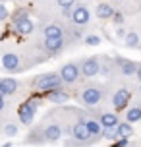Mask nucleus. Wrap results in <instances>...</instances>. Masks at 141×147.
I'll use <instances>...</instances> for the list:
<instances>
[{
	"label": "nucleus",
	"instance_id": "0eeeda50",
	"mask_svg": "<svg viewBox=\"0 0 141 147\" xmlns=\"http://www.w3.org/2000/svg\"><path fill=\"white\" fill-rule=\"evenodd\" d=\"M58 76H60V80H62L64 85H72V83H75L81 78V72H79L77 62H66V64H62Z\"/></svg>",
	"mask_w": 141,
	"mask_h": 147
},
{
	"label": "nucleus",
	"instance_id": "c85d7f7f",
	"mask_svg": "<svg viewBox=\"0 0 141 147\" xmlns=\"http://www.w3.org/2000/svg\"><path fill=\"white\" fill-rule=\"evenodd\" d=\"M8 18H10V12H8V8L4 4H0V22H6Z\"/></svg>",
	"mask_w": 141,
	"mask_h": 147
},
{
	"label": "nucleus",
	"instance_id": "ddd939ff",
	"mask_svg": "<svg viewBox=\"0 0 141 147\" xmlns=\"http://www.w3.org/2000/svg\"><path fill=\"white\" fill-rule=\"evenodd\" d=\"M85 128L89 132V138L93 141H99L103 138V126L99 124L97 116H85Z\"/></svg>",
	"mask_w": 141,
	"mask_h": 147
},
{
	"label": "nucleus",
	"instance_id": "cd10ccee",
	"mask_svg": "<svg viewBox=\"0 0 141 147\" xmlns=\"http://www.w3.org/2000/svg\"><path fill=\"white\" fill-rule=\"evenodd\" d=\"M110 20H112V22H114V23H118V25H122V23H124V14L116 10V12H114V16H112Z\"/></svg>",
	"mask_w": 141,
	"mask_h": 147
},
{
	"label": "nucleus",
	"instance_id": "b1692460",
	"mask_svg": "<svg viewBox=\"0 0 141 147\" xmlns=\"http://www.w3.org/2000/svg\"><path fill=\"white\" fill-rule=\"evenodd\" d=\"M2 134H4L6 138H15V136L19 134V126L14 124V122H8V124H4V128H2Z\"/></svg>",
	"mask_w": 141,
	"mask_h": 147
},
{
	"label": "nucleus",
	"instance_id": "9b49d317",
	"mask_svg": "<svg viewBox=\"0 0 141 147\" xmlns=\"http://www.w3.org/2000/svg\"><path fill=\"white\" fill-rule=\"evenodd\" d=\"M112 64H116L118 70H120V74L126 76V78L134 76L135 70H137V62H134V60H130V58H124V56H114Z\"/></svg>",
	"mask_w": 141,
	"mask_h": 147
},
{
	"label": "nucleus",
	"instance_id": "f3484780",
	"mask_svg": "<svg viewBox=\"0 0 141 147\" xmlns=\"http://www.w3.org/2000/svg\"><path fill=\"white\" fill-rule=\"evenodd\" d=\"M43 35L45 39H64V29L58 23H48L43 27Z\"/></svg>",
	"mask_w": 141,
	"mask_h": 147
},
{
	"label": "nucleus",
	"instance_id": "9d476101",
	"mask_svg": "<svg viewBox=\"0 0 141 147\" xmlns=\"http://www.w3.org/2000/svg\"><path fill=\"white\" fill-rule=\"evenodd\" d=\"M43 95H45V99L52 105H64V103L70 101V93L66 91L64 85H62V87H54V89H50V91L43 93Z\"/></svg>",
	"mask_w": 141,
	"mask_h": 147
},
{
	"label": "nucleus",
	"instance_id": "473e14b6",
	"mask_svg": "<svg viewBox=\"0 0 141 147\" xmlns=\"http://www.w3.org/2000/svg\"><path fill=\"white\" fill-rule=\"evenodd\" d=\"M135 78L139 80V83H141V64H137V70H135V74H134Z\"/></svg>",
	"mask_w": 141,
	"mask_h": 147
},
{
	"label": "nucleus",
	"instance_id": "423d86ee",
	"mask_svg": "<svg viewBox=\"0 0 141 147\" xmlns=\"http://www.w3.org/2000/svg\"><path fill=\"white\" fill-rule=\"evenodd\" d=\"M79 66V72L85 78H95L101 74V58L99 56H87V58H81L77 62Z\"/></svg>",
	"mask_w": 141,
	"mask_h": 147
},
{
	"label": "nucleus",
	"instance_id": "393cba45",
	"mask_svg": "<svg viewBox=\"0 0 141 147\" xmlns=\"http://www.w3.org/2000/svg\"><path fill=\"white\" fill-rule=\"evenodd\" d=\"M10 18H12L14 23L21 22V20H27V18H29V10H27V8H19V10H15L14 14H10Z\"/></svg>",
	"mask_w": 141,
	"mask_h": 147
},
{
	"label": "nucleus",
	"instance_id": "412c9836",
	"mask_svg": "<svg viewBox=\"0 0 141 147\" xmlns=\"http://www.w3.org/2000/svg\"><path fill=\"white\" fill-rule=\"evenodd\" d=\"M116 134H118V140H130L134 136V126L130 124V122H118Z\"/></svg>",
	"mask_w": 141,
	"mask_h": 147
},
{
	"label": "nucleus",
	"instance_id": "c756f323",
	"mask_svg": "<svg viewBox=\"0 0 141 147\" xmlns=\"http://www.w3.org/2000/svg\"><path fill=\"white\" fill-rule=\"evenodd\" d=\"M56 2H58L60 8H70V10H72L74 4H75V0H56Z\"/></svg>",
	"mask_w": 141,
	"mask_h": 147
},
{
	"label": "nucleus",
	"instance_id": "20e7f679",
	"mask_svg": "<svg viewBox=\"0 0 141 147\" xmlns=\"http://www.w3.org/2000/svg\"><path fill=\"white\" fill-rule=\"evenodd\" d=\"M39 105H41V99H39V97H31V99L23 101V103L17 107V118H19V122H21L23 126H31L33 124Z\"/></svg>",
	"mask_w": 141,
	"mask_h": 147
},
{
	"label": "nucleus",
	"instance_id": "dca6fc26",
	"mask_svg": "<svg viewBox=\"0 0 141 147\" xmlns=\"http://www.w3.org/2000/svg\"><path fill=\"white\" fill-rule=\"evenodd\" d=\"M97 120H99V124L103 126V130H106V128H116L118 126V116L114 114V112H101L99 116H97Z\"/></svg>",
	"mask_w": 141,
	"mask_h": 147
},
{
	"label": "nucleus",
	"instance_id": "7c9ffc66",
	"mask_svg": "<svg viewBox=\"0 0 141 147\" xmlns=\"http://www.w3.org/2000/svg\"><path fill=\"white\" fill-rule=\"evenodd\" d=\"M6 110V97L0 95V112H4Z\"/></svg>",
	"mask_w": 141,
	"mask_h": 147
},
{
	"label": "nucleus",
	"instance_id": "72a5a7b5",
	"mask_svg": "<svg viewBox=\"0 0 141 147\" xmlns=\"http://www.w3.org/2000/svg\"><path fill=\"white\" fill-rule=\"evenodd\" d=\"M2 147H12V143H4V145H2Z\"/></svg>",
	"mask_w": 141,
	"mask_h": 147
},
{
	"label": "nucleus",
	"instance_id": "e433bc0d",
	"mask_svg": "<svg viewBox=\"0 0 141 147\" xmlns=\"http://www.w3.org/2000/svg\"><path fill=\"white\" fill-rule=\"evenodd\" d=\"M128 147H130V145H128Z\"/></svg>",
	"mask_w": 141,
	"mask_h": 147
},
{
	"label": "nucleus",
	"instance_id": "5701e85b",
	"mask_svg": "<svg viewBox=\"0 0 141 147\" xmlns=\"http://www.w3.org/2000/svg\"><path fill=\"white\" fill-rule=\"evenodd\" d=\"M141 41H139V35H137V31H128L126 37H124V45H126L128 49H141Z\"/></svg>",
	"mask_w": 141,
	"mask_h": 147
},
{
	"label": "nucleus",
	"instance_id": "a211bd4d",
	"mask_svg": "<svg viewBox=\"0 0 141 147\" xmlns=\"http://www.w3.org/2000/svg\"><path fill=\"white\" fill-rule=\"evenodd\" d=\"M114 6L112 4H108V2H101V4H97V8H95V14H97V18L99 20H110L112 16H114Z\"/></svg>",
	"mask_w": 141,
	"mask_h": 147
},
{
	"label": "nucleus",
	"instance_id": "f8f14e48",
	"mask_svg": "<svg viewBox=\"0 0 141 147\" xmlns=\"http://www.w3.org/2000/svg\"><path fill=\"white\" fill-rule=\"evenodd\" d=\"M43 49H45V52L48 56H58L66 49V41L64 39H45Z\"/></svg>",
	"mask_w": 141,
	"mask_h": 147
},
{
	"label": "nucleus",
	"instance_id": "f03ea898",
	"mask_svg": "<svg viewBox=\"0 0 141 147\" xmlns=\"http://www.w3.org/2000/svg\"><path fill=\"white\" fill-rule=\"evenodd\" d=\"M104 97V85L103 83H95V81H89V83H85L81 89H79V93H77V101L79 105L83 107H97V105L103 101Z\"/></svg>",
	"mask_w": 141,
	"mask_h": 147
},
{
	"label": "nucleus",
	"instance_id": "39448f33",
	"mask_svg": "<svg viewBox=\"0 0 141 147\" xmlns=\"http://www.w3.org/2000/svg\"><path fill=\"white\" fill-rule=\"evenodd\" d=\"M41 136H43L45 143H56V141H60V138L64 136L62 122L60 120H50V122L41 124Z\"/></svg>",
	"mask_w": 141,
	"mask_h": 147
},
{
	"label": "nucleus",
	"instance_id": "a878e982",
	"mask_svg": "<svg viewBox=\"0 0 141 147\" xmlns=\"http://www.w3.org/2000/svg\"><path fill=\"white\" fill-rule=\"evenodd\" d=\"M103 138L108 141H116L118 140V134H116V128H106V130H103Z\"/></svg>",
	"mask_w": 141,
	"mask_h": 147
},
{
	"label": "nucleus",
	"instance_id": "1a4fd4ad",
	"mask_svg": "<svg viewBox=\"0 0 141 147\" xmlns=\"http://www.w3.org/2000/svg\"><path fill=\"white\" fill-rule=\"evenodd\" d=\"M2 68L10 74H17L21 72L23 66H21V56L17 52H4L2 54Z\"/></svg>",
	"mask_w": 141,
	"mask_h": 147
},
{
	"label": "nucleus",
	"instance_id": "2f4dec72",
	"mask_svg": "<svg viewBox=\"0 0 141 147\" xmlns=\"http://www.w3.org/2000/svg\"><path fill=\"white\" fill-rule=\"evenodd\" d=\"M126 33H128V31L124 29V27H118V29H116V35H118V37H126Z\"/></svg>",
	"mask_w": 141,
	"mask_h": 147
},
{
	"label": "nucleus",
	"instance_id": "aec40b11",
	"mask_svg": "<svg viewBox=\"0 0 141 147\" xmlns=\"http://www.w3.org/2000/svg\"><path fill=\"white\" fill-rule=\"evenodd\" d=\"M23 143H25V145H43V143H45V141H43V136H41V124L31 130L29 136L23 140Z\"/></svg>",
	"mask_w": 141,
	"mask_h": 147
},
{
	"label": "nucleus",
	"instance_id": "f257e3e1",
	"mask_svg": "<svg viewBox=\"0 0 141 147\" xmlns=\"http://www.w3.org/2000/svg\"><path fill=\"white\" fill-rule=\"evenodd\" d=\"M77 118L74 120V124L70 128V140L66 141V147H87L95 141L89 138V132L85 128V114H81L79 110L75 112Z\"/></svg>",
	"mask_w": 141,
	"mask_h": 147
},
{
	"label": "nucleus",
	"instance_id": "f704fd0d",
	"mask_svg": "<svg viewBox=\"0 0 141 147\" xmlns=\"http://www.w3.org/2000/svg\"><path fill=\"white\" fill-rule=\"evenodd\" d=\"M139 95H141V83H139Z\"/></svg>",
	"mask_w": 141,
	"mask_h": 147
},
{
	"label": "nucleus",
	"instance_id": "7ed1b4c3",
	"mask_svg": "<svg viewBox=\"0 0 141 147\" xmlns=\"http://www.w3.org/2000/svg\"><path fill=\"white\" fill-rule=\"evenodd\" d=\"M64 83L60 80V76L56 72H46V74H39L31 80V87L35 89L37 93H46L54 87H62Z\"/></svg>",
	"mask_w": 141,
	"mask_h": 147
},
{
	"label": "nucleus",
	"instance_id": "4468645a",
	"mask_svg": "<svg viewBox=\"0 0 141 147\" xmlns=\"http://www.w3.org/2000/svg\"><path fill=\"white\" fill-rule=\"evenodd\" d=\"M19 81L14 78H0V95L2 97H12L17 93Z\"/></svg>",
	"mask_w": 141,
	"mask_h": 147
},
{
	"label": "nucleus",
	"instance_id": "bb28decb",
	"mask_svg": "<svg viewBox=\"0 0 141 147\" xmlns=\"http://www.w3.org/2000/svg\"><path fill=\"white\" fill-rule=\"evenodd\" d=\"M101 37L99 35H87L85 37V45H89V47H97V45H101Z\"/></svg>",
	"mask_w": 141,
	"mask_h": 147
},
{
	"label": "nucleus",
	"instance_id": "c9c22d12",
	"mask_svg": "<svg viewBox=\"0 0 141 147\" xmlns=\"http://www.w3.org/2000/svg\"><path fill=\"white\" fill-rule=\"evenodd\" d=\"M114 2H122V0H114Z\"/></svg>",
	"mask_w": 141,
	"mask_h": 147
},
{
	"label": "nucleus",
	"instance_id": "2eb2a0df",
	"mask_svg": "<svg viewBox=\"0 0 141 147\" xmlns=\"http://www.w3.org/2000/svg\"><path fill=\"white\" fill-rule=\"evenodd\" d=\"M72 22L75 23V25H87L91 20V12L87 6H75L74 10H72Z\"/></svg>",
	"mask_w": 141,
	"mask_h": 147
},
{
	"label": "nucleus",
	"instance_id": "6ab92c4d",
	"mask_svg": "<svg viewBox=\"0 0 141 147\" xmlns=\"http://www.w3.org/2000/svg\"><path fill=\"white\" fill-rule=\"evenodd\" d=\"M14 31L17 35H29V33L35 31V23L31 22L29 18H27V20H21V22L14 23Z\"/></svg>",
	"mask_w": 141,
	"mask_h": 147
},
{
	"label": "nucleus",
	"instance_id": "6e6552de",
	"mask_svg": "<svg viewBox=\"0 0 141 147\" xmlns=\"http://www.w3.org/2000/svg\"><path fill=\"white\" fill-rule=\"evenodd\" d=\"M130 101H132V91L126 85L118 87L114 91V95H112V107H114V110H126Z\"/></svg>",
	"mask_w": 141,
	"mask_h": 147
},
{
	"label": "nucleus",
	"instance_id": "4be33fe9",
	"mask_svg": "<svg viewBox=\"0 0 141 147\" xmlns=\"http://www.w3.org/2000/svg\"><path fill=\"white\" fill-rule=\"evenodd\" d=\"M141 120V103L132 105L130 109H126V122L134 124V122H139Z\"/></svg>",
	"mask_w": 141,
	"mask_h": 147
}]
</instances>
